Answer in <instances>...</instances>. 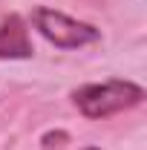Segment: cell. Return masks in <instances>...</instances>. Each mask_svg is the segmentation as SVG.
Here are the masks:
<instances>
[{"label":"cell","instance_id":"3957f363","mask_svg":"<svg viewBox=\"0 0 147 150\" xmlns=\"http://www.w3.org/2000/svg\"><path fill=\"white\" fill-rule=\"evenodd\" d=\"M35 55L32 38L26 29V20L20 15H9L0 20V61H23Z\"/></svg>","mask_w":147,"mask_h":150},{"label":"cell","instance_id":"277c9868","mask_svg":"<svg viewBox=\"0 0 147 150\" xmlns=\"http://www.w3.org/2000/svg\"><path fill=\"white\" fill-rule=\"evenodd\" d=\"M66 139H69V136H66L64 130H58V133H46V136H43V147H46V150H52V147H61V144H64Z\"/></svg>","mask_w":147,"mask_h":150},{"label":"cell","instance_id":"7a4b0ae2","mask_svg":"<svg viewBox=\"0 0 147 150\" xmlns=\"http://www.w3.org/2000/svg\"><path fill=\"white\" fill-rule=\"evenodd\" d=\"M32 23L58 49H81V46H90V43L101 40V29H95L92 23L75 20L64 12H58V9H46V6H37L32 12Z\"/></svg>","mask_w":147,"mask_h":150},{"label":"cell","instance_id":"6da1fadb","mask_svg":"<svg viewBox=\"0 0 147 150\" xmlns=\"http://www.w3.org/2000/svg\"><path fill=\"white\" fill-rule=\"evenodd\" d=\"M141 101H144V90L133 81H121V78H112L104 84H84L72 93V104L78 107V112L92 121L133 110Z\"/></svg>","mask_w":147,"mask_h":150},{"label":"cell","instance_id":"5b68a950","mask_svg":"<svg viewBox=\"0 0 147 150\" xmlns=\"http://www.w3.org/2000/svg\"><path fill=\"white\" fill-rule=\"evenodd\" d=\"M84 150H101V147H84Z\"/></svg>","mask_w":147,"mask_h":150}]
</instances>
